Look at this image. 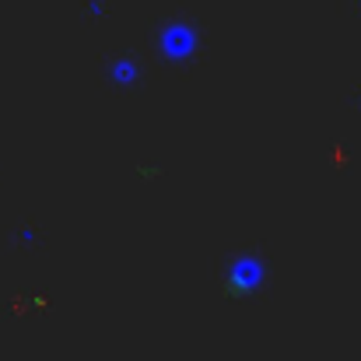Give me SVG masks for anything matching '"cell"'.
Masks as SVG:
<instances>
[{"mask_svg": "<svg viewBox=\"0 0 361 361\" xmlns=\"http://www.w3.org/2000/svg\"><path fill=\"white\" fill-rule=\"evenodd\" d=\"M154 46H158L161 60L186 63L200 49V25L193 18H169L165 25L154 28Z\"/></svg>", "mask_w": 361, "mask_h": 361, "instance_id": "6da1fadb", "label": "cell"}, {"mask_svg": "<svg viewBox=\"0 0 361 361\" xmlns=\"http://www.w3.org/2000/svg\"><path fill=\"white\" fill-rule=\"evenodd\" d=\"M267 284V263L256 252H235L225 267V291L235 302H252Z\"/></svg>", "mask_w": 361, "mask_h": 361, "instance_id": "7a4b0ae2", "label": "cell"}, {"mask_svg": "<svg viewBox=\"0 0 361 361\" xmlns=\"http://www.w3.org/2000/svg\"><path fill=\"white\" fill-rule=\"evenodd\" d=\"M106 81H113L116 88H140L144 85V67L133 53H123L106 67Z\"/></svg>", "mask_w": 361, "mask_h": 361, "instance_id": "3957f363", "label": "cell"}, {"mask_svg": "<svg viewBox=\"0 0 361 361\" xmlns=\"http://www.w3.org/2000/svg\"><path fill=\"white\" fill-rule=\"evenodd\" d=\"M88 14H92V21L106 18V0H88Z\"/></svg>", "mask_w": 361, "mask_h": 361, "instance_id": "277c9868", "label": "cell"}, {"mask_svg": "<svg viewBox=\"0 0 361 361\" xmlns=\"http://www.w3.org/2000/svg\"><path fill=\"white\" fill-rule=\"evenodd\" d=\"M355 106H361V88H358V92H355Z\"/></svg>", "mask_w": 361, "mask_h": 361, "instance_id": "5b68a950", "label": "cell"}, {"mask_svg": "<svg viewBox=\"0 0 361 361\" xmlns=\"http://www.w3.org/2000/svg\"><path fill=\"white\" fill-rule=\"evenodd\" d=\"M355 7H358V11H361V0H355Z\"/></svg>", "mask_w": 361, "mask_h": 361, "instance_id": "8992f818", "label": "cell"}]
</instances>
